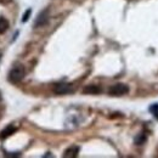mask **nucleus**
I'll list each match as a JSON object with an SVG mask.
<instances>
[{
  "label": "nucleus",
  "instance_id": "10",
  "mask_svg": "<svg viewBox=\"0 0 158 158\" xmlns=\"http://www.w3.org/2000/svg\"><path fill=\"white\" fill-rule=\"evenodd\" d=\"M31 12H32V10H31V9H28V10L26 11V14H24V15H23V17H22V22H27V21H28Z\"/></svg>",
  "mask_w": 158,
  "mask_h": 158
},
{
  "label": "nucleus",
  "instance_id": "6",
  "mask_svg": "<svg viewBox=\"0 0 158 158\" xmlns=\"http://www.w3.org/2000/svg\"><path fill=\"white\" fill-rule=\"evenodd\" d=\"M79 153V147L78 146H72V147H68L64 153H63V157L66 158H71V157H77Z\"/></svg>",
  "mask_w": 158,
  "mask_h": 158
},
{
  "label": "nucleus",
  "instance_id": "3",
  "mask_svg": "<svg viewBox=\"0 0 158 158\" xmlns=\"http://www.w3.org/2000/svg\"><path fill=\"white\" fill-rule=\"evenodd\" d=\"M54 91L59 95L69 94L73 91V86H72V84H68V83H60V84H56L54 86Z\"/></svg>",
  "mask_w": 158,
  "mask_h": 158
},
{
  "label": "nucleus",
  "instance_id": "8",
  "mask_svg": "<svg viewBox=\"0 0 158 158\" xmlns=\"http://www.w3.org/2000/svg\"><path fill=\"white\" fill-rule=\"evenodd\" d=\"M7 28H9V22H7V20L4 19V17H0V34L5 33L7 31Z\"/></svg>",
  "mask_w": 158,
  "mask_h": 158
},
{
  "label": "nucleus",
  "instance_id": "5",
  "mask_svg": "<svg viewBox=\"0 0 158 158\" xmlns=\"http://www.w3.org/2000/svg\"><path fill=\"white\" fill-rule=\"evenodd\" d=\"M83 93L84 94H90V95H95V94H99L101 93V88H100L99 85H88V86H85L84 89H83Z\"/></svg>",
  "mask_w": 158,
  "mask_h": 158
},
{
  "label": "nucleus",
  "instance_id": "9",
  "mask_svg": "<svg viewBox=\"0 0 158 158\" xmlns=\"http://www.w3.org/2000/svg\"><path fill=\"white\" fill-rule=\"evenodd\" d=\"M146 135L145 134H139L138 136L135 138V143L136 145H142L143 142H146Z\"/></svg>",
  "mask_w": 158,
  "mask_h": 158
},
{
  "label": "nucleus",
  "instance_id": "7",
  "mask_svg": "<svg viewBox=\"0 0 158 158\" xmlns=\"http://www.w3.org/2000/svg\"><path fill=\"white\" fill-rule=\"evenodd\" d=\"M15 131H16V128H15L14 125H9V127H6V128L0 133V139L9 138V136L12 135Z\"/></svg>",
  "mask_w": 158,
  "mask_h": 158
},
{
  "label": "nucleus",
  "instance_id": "1",
  "mask_svg": "<svg viewBox=\"0 0 158 158\" xmlns=\"http://www.w3.org/2000/svg\"><path fill=\"white\" fill-rule=\"evenodd\" d=\"M24 74H26V71L23 68V66L21 64H16L9 73V81L10 83H20L22 79L24 78Z\"/></svg>",
  "mask_w": 158,
  "mask_h": 158
},
{
  "label": "nucleus",
  "instance_id": "12",
  "mask_svg": "<svg viewBox=\"0 0 158 158\" xmlns=\"http://www.w3.org/2000/svg\"><path fill=\"white\" fill-rule=\"evenodd\" d=\"M0 59H1V54H0Z\"/></svg>",
  "mask_w": 158,
  "mask_h": 158
},
{
  "label": "nucleus",
  "instance_id": "2",
  "mask_svg": "<svg viewBox=\"0 0 158 158\" xmlns=\"http://www.w3.org/2000/svg\"><path fill=\"white\" fill-rule=\"evenodd\" d=\"M108 93H110V95H112V96H122V95H125V94L129 93V88H128V85H125V84L118 83V84L112 85V86L110 88Z\"/></svg>",
  "mask_w": 158,
  "mask_h": 158
},
{
  "label": "nucleus",
  "instance_id": "11",
  "mask_svg": "<svg viewBox=\"0 0 158 158\" xmlns=\"http://www.w3.org/2000/svg\"><path fill=\"white\" fill-rule=\"evenodd\" d=\"M10 0H0V2H2V4H6V2H9Z\"/></svg>",
  "mask_w": 158,
  "mask_h": 158
},
{
  "label": "nucleus",
  "instance_id": "4",
  "mask_svg": "<svg viewBox=\"0 0 158 158\" xmlns=\"http://www.w3.org/2000/svg\"><path fill=\"white\" fill-rule=\"evenodd\" d=\"M48 22H49V11H48V10H44V11H41L39 15H38L34 26H35V27H43V26H45Z\"/></svg>",
  "mask_w": 158,
  "mask_h": 158
}]
</instances>
